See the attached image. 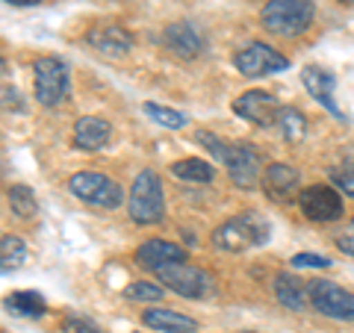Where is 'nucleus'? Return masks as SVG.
<instances>
[{
  "label": "nucleus",
  "mask_w": 354,
  "mask_h": 333,
  "mask_svg": "<svg viewBox=\"0 0 354 333\" xmlns=\"http://www.w3.org/2000/svg\"><path fill=\"white\" fill-rule=\"evenodd\" d=\"M269 236H272V225L260 213H239L234 218H227L225 225H218L209 239H213V245L218 251L242 254V251L266 245Z\"/></svg>",
  "instance_id": "nucleus-1"
},
{
  "label": "nucleus",
  "mask_w": 354,
  "mask_h": 333,
  "mask_svg": "<svg viewBox=\"0 0 354 333\" xmlns=\"http://www.w3.org/2000/svg\"><path fill=\"white\" fill-rule=\"evenodd\" d=\"M316 15V0H266L260 9V24L272 36L295 39L310 30Z\"/></svg>",
  "instance_id": "nucleus-2"
},
{
  "label": "nucleus",
  "mask_w": 354,
  "mask_h": 333,
  "mask_svg": "<svg viewBox=\"0 0 354 333\" xmlns=\"http://www.w3.org/2000/svg\"><path fill=\"white\" fill-rule=\"evenodd\" d=\"M127 213L136 225H160L165 218V198H162V180L157 171H139L130 186Z\"/></svg>",
  "instance_id": "nucleus-3"
},
{
  "label": "nucleus",
  "mask_w": 354,
  "mask_h": 333,
  "mask_svg": "<svg viewBox=\"0 0 354 333\" xmlns=\"http://www.w3.org/2000/svg\"><path fill=\"white\" fill-rule=\"evenodd\" d=\"M68 192L88 207L97 209H115L124 201V189H121L113 177L95 174V171H77L68 177Z\"/></svg>",
  "instance_id": "nucleus-4"
},
{
  "label": "nucleus",
  "mask_w": 354,
  "mask_h": 333,
  "mask_svg": "<svg viewBox=\"0 0 354 333\" xmlns=\"http://www.w3.org/2000/svg\"><path fill=\"white\" fill-rule=\"evenodd\" d=\"M157 280L162 286H169V289L177 292L180 298H189V301H201V298H209L216 292L213 274L207 269H198V265H189V263L165 265V269L157 272Z\"/></svg>",
  "instance_id": "nucleus-5"
},
{
  "label": "nucleus",
  "mask_w": 354,
  "mask_h": 333,
  "mask_svg": "<svg viewBox=\"0 0 354 333\" xmlns=\"http://www.w3.org/2000/svg\"><path fill=\"white\" fill-rule=\"evenodd\" d=\"M32 92L41 106H59L68 95V65L57 57H41L32 65Z\"/></svg>",
  "instance_id": "nucleus-6"
},
{
  "label": "nucleus",
  "mask_w": 354,
  "mask_h": 333,
  "mask_svg": "<svg viewBox=\"0 0 354 333\" xmlns=\"http://www.w3.org/2000/svg\"><path fill=\"white\" fill-rule=\"evenodd\" d=\"M307 292H310V307L316 313L337 321H354V292L342 289L334 280H313L307 283Z\"/></svg>",
  "instance_id": "nucleus-7"
},
{
  "label": "nucleus",
  "mask_w": 354,
  "mask_h": 333,
  "mask_svg": "<svg viewBox=\"0 0 354 333\" xmlns=\"http://www.w3.org/2000/svg\"><path fill=\"white\" fill-rule=\"evenodd\" d=\"M234 65H236V71L245 77H266V74L286 71L290 68V59L266 41H248L242 50H236Z\"/></svg>",
  "instance_id": "nucleus-8"
},
{
  "label": "nucleus",
  "mask_w": 354,
  "mask_h": 333,
  "mask_svg": "<svg viewBox=\"0 0 354 333\" xmlns=\"http://www.w3.org/2000/svg\"><path fill=\"white\" fill-rule=\"evenodd\" d=\"M227 169V177L234 180V186L239 189H251L257 186V180H263L260 171V153L254 151L251 145H242V142H234V145H225V151H221V160Z\"/></svg>",
  "instance_id": "nucleus-9"
},
{
  "label": "nucleus",
  "mask_w": 354,
  "mask_h": 333,
  "mask_svg": "<svg viewBox=\"0 0 354 333\" xmlns=\"http://www.w3.org/2000/svg\"><path fill=\"white\" fill-rule=\"evenodd\" d=\"M298 209L310 221H337L342 218V198L337 189L330 186H307L304 192H298Z\"/></svg>",
  "instance_id": "nucleus-10"
},
{
  "label": "nucleus",
  "mask_w": 354,
  "mask_h": 333,
  "mask_svg": "<svg viewBox=\"0 0 354 333\" xmlns=\"http://www.w3.org/2000/svg\"><path fill=\"white\" fill-rule=\"evenodd\" d=\"M133 263L145 272L157 274L165 265H174V263H186V248L183 245H174V242H165V239H148L142 242L133 254Z\"/></svg>",
  "instance_id": "nucleus-11"
},
{
  "label": "nucleus",
  "mask_w": 354,
  "mask_h": 333,
  "mask_svg": "<svg viewBox=\"0 0 354 333\" xmlns=\"http://www.w3.org/2000/svg\"><path fill=\"white\" fill-rule=\"evenodd\" d=\"M301 83H304V88L310 92V97H316V101L322 104L330 115L339 118V121H348L346 113H342V109L337 106V101H334L337 77L330 74L328 68H319V65H304V68H301Z\"/></svg>",
  "instance_id": "nucleus-12"
},
{
  "label": "nucleus",
  "mask_w": 354,
  "mask_h": 333,
  "mask_svg": "<svg viewBox=\"0 0 354 333\" xmlns=\"http://www.w3.org/2000/svg\"><path fill=\"white\" fill-rule=\"evenodd\" d=\"M234 113L239 118H245V121H254L257 127H272V124L278 127L281 106L274 104V97L266 95V92H245L234 101Z\"/></svg>",
  "instance_id": "nucleus-13"
},
{
  "label": "nucleus",
  "mask_w": 354,
  "mask_h": 333,
  "mask_svg": "<svg viewBox=\"0 0 354 333\" xmlns=\"http://www.w3.org/2000/svg\"><path fill=\"white\" fill-rule=\"evenodd\" d=\"M162 44L180 59H195V57H201V50H204L201 32H198L192 24H186V21H177V24L165 27Z\"/></svg>",
  "instance_id": "nucleus-14"
},
{
  "label": "nucleus",
  "mask_w": 354,
  "mask_h": 333,
  "mask_svg": "<svg viewBox=\"0 0 354 333\" xmlns=\"http://www.w3.org/2000/svg\"><path fill=\"white\" fill-rule=\"evenodd\" d=\"M86 41L101 53V57H109V59H121L127 57L130 48H133V39L124 27H115V24H104V27H95L92 32L86 36Z\"/></svg>",
  "instance_id": "nucleus-15"
},
{
  "label": "nucleus",
  "mask_w": 354,
  "mask_h": 333,
  "mask_svg": "<svg viewBox=\"0 0 354 333\" xmlns=\"http://www.w3.org/2000/svg\"><path fill=\"white\" fill-rule=\"evenodd\" d=\"M109 136H113L109 121L97 118V115H83L74 121L71 139H74V148H80V151H101L109 142Z\"/></svg>",
  "instance_id": "nucleus-16"
},
{
  "label": "nucleus",
  "mask_w": 354,
  "mask_h": 333,
  "mask_svg": "<svg viewBox=\"0 0 354 333\" xmlns=\"http://www.w3.org/2000/svg\"><path fill=\"white\" fill-rule=\"evenodd\" d=\"M263 192L272 198V201H286V198L295 195L298 189V171L286 162H272L269 169H263Z\"/></svg>",
  "instance_id": "nucleus-17"
},
{
  "label": "nucleus",
  "mask_w": 354,
  "mask_h": 333,
  "mask_svg": "<svg viewBox=\"0 0 354 333\" xmlns=\"http://www.w3.org/2000/svg\"><path fill=\"white\" fill-rule=\"evenodd\" d=\"M272 289H274V298H278L286 310H292V313H301V310L310 304L307 283L298 280V274H292V272H278L274 274Z\"/></svg>",
  "instance_id": "nucleus-18"
},
{
  "label": "nucleus",
  "mask_w": 354,
  "mask_h": 333,
  "mask_svg": "<svg viewBox=\"0 0 354 333\" xmlns=\"http://www.w3.org/2000/svg\"><path fill=\"white\" fill-rule=\"evenodd\" d=\"M142 325L153 327L157 333H195L198 330L195 318L177 313V310H165V307L145 310V313H142Z\"/></svg>",
  "instance_id": "nucleus-19"
},
{
  "label": "nucleus",
  "mask_w": 354,
  "mask_h": 333,
  "mask_svg": "<svg viewBox=\"0 0 354 333\" xmlns=\"http://www.w3.org/2000/svg\"><path fill=\"white\" fill-rule=\"evenodd\" d=\"M171 174L177 177V180H186V183H209L216 177V169L207 160L186 157V160L171 162Z\"/></svg>",
  "instance_id": "nucleus-20"
},
{
  "label": "nucleus",
  "mask_w": 354,
  "mask_h": 333,
  "mask_svg": "<svg viewBox=\"0 0 354 333\" xmlns=\"http://www.w3.org/2000/svg\"><path fill=\"white\" fill-rule=\"evenodd\" d=\"M3 307L9 313L15 316H24V318H41L48 313V304H44V298L36 295V292H12L3 301Z\"/></svg>",
  "instance_id": "nucleus-21"
},
{
  "label": "nucleus",
  "mask_w": 354,
  "mask_h": 333,
  "mask_svg": "<svg viewBox=\"0 0 354 333\" xmlns=\"http://www.w3.org/2000/svg\"><path fill=\"white\" fill-rule=\"evenodd\" d=\"M6 201L12 207V213L18 218H36L39 216V204H36V195H32V189L18 183V186H9L6 189Z\"/></svg>",
  "instance_id": "nucleus-22"
},
{
  "label": "nucleus",
  "mask_w": 354,
  "mask_h": 333,
  "mask_svg": "<svg viewBox=\"0 0 354 333\" xmlns=\"http://www.w3.org/2000/svg\"><path fill=\"white\" fill-rule=\"evenodd\" d=\"M278 130H281V136L286 142H301L304 139V133H307V118L298 113L295 106H281V113H278Z\"/></svg>",
  "instance_id": "nucleus-23"
},
{
  "label": "nucleus",
  "mask_w": 354,
  "mask_h": 333,
  "mask_svg": "<svg viewBox=\"0 0 354 333\" xmlns=\"http://www.w3.org/2000/svg\"><path fill=\"white\" fill-rule=\"evenodd\" d=\"M27 260V248L24 242H21L18 236H12V233H6L3 239H0V263H3V274H9L12 269H18L21 263Z\"/></svg>",
  "instance_id": "nucleus-24"
},
{
  "label": "nucleus",
  "mask_w": 354,
  "mask_h": 333,
  "mask_svg": "<svg viewBox=\"0 0 354 333\" xmlns=\"http://www.w3.org/2000/svg\"><path fill=\"white\" fill-rule=\"evenodd\" d=\"M142 109H145V115L153 118L157 124L162 127H169V130H180L186 127V115L183 113H177V109H169V106H162V104H142Z\"/></svg>",
  "instance_id": "nucleus-25"
},
{
  "label": "nucleus",
  "mask_w": 354,
  "mask_h": 333,
  "mask_svg": "<svg viewBox=\"0 0 354 333\" xmlns=\"http://www.w3.org/2000/svg\"><path fill=\"white\" fill-rule=\"evenodd\" d=\"M124 298H130V301H160L162 298V286L157 283H151V280H136V283H130L127 289H124Z\"/></svg>",
  "instance_id": "nucleus-26"
},
{
  "label": "nucleus",
  "mask_w": 354,
  "mask_h": 333,
  "mask_svg": "<svg viewBox=\"0 0 354 333\" xmlns=\"http://www.w3.org/2000/svg\"><path fill=\"white\" fill-rule=\"evenodd\" d=\"M330 180L337 183L339 192H346L354 198V160H346L337 169H330Z\"/></svg>",
  "instance_id": "nucleus-27"
},
{
  "label": "nucleus",
  "mask_w": 354,
  "mask_h": 333,
  "mask_svg": "<svg viewBox=\"0 0 354 333\" xmlns=\"http://www.w3.org/2000/svg\"><path fill=\"white\" fill-rule=\"evenodd\" d=\"M290 265L292 269H330V260L322 254H295Z\"/></svg>",
  "instance_id": "nucleus-28"
},
{
  "label": "nucleus",
  "mask_w": 354,
  "mask_h": 333,
  "mask_svg": "<svg viewBox=\"0 0 354 333\" xmlns=\"http://www.w3.org/2000/svg\"><path fill=\"white\" fill-rule=\"evenodd\" d=\"M62 333H104L97 325H92L88 318H80V316H68L62 321Z\"/></svg>",
  "instance_id": "nucleus-29"
},
{
  "label": "nucleus",
  "mask_w": 354,
  "mask_h": 333,
  "mask_svg": "<svg viewBox=\"0 0 354 333\" xmlns=\"http://www.w3.org/2000/svg\"><path fill=\"white\" fill-rule=\"evenodd\" d=\"M195 139L201 142V145H204L209 153H213L216 160H221V151H225V142H221L218 136H213V133H209V130H198V136H195Z\"/></svg>",
  "instance_id": "nucleus-30"
},
{
  "label": "nucleus",
  "mask_w": 354,
  "mask_h": 333,
  "mask_svg": "<svg viewBox=\"0 0 354 333\" xmlns=\"http://www.w3.org/2000/svg\"><path fill=\"white\" fill-rule=\"evenodd\" d=\"M18 97H21V95L15 92V88L3 86V109H6V113H9V109H24V104H21Z\"/></svg>",
  "instance_id": "nucleus-31"
},
{
  "label": "nucleus",
  "mask_w": 354,
  "mask_h": 333,
  "mask_svg": "<svg viewBox=\"0 0 354 333\" xmlns=\"http://www.w3.org/2000/svg\"><path fill=\"white\" fill-rule=\"evenodd\" d=\"M337 245H339V251H346V254H351V257H354V239L351 236H339Z\"/></svg>",
  "instance_id": "nucleus-32"
},
{
  "label": "nucleus",
  "mask_w": 354,
  "mask_h": 333,
  "mask_svg": "<svg viewBox=\"0 0 354 333\" xmlns=\"http://www.w3.org/2000/svg\"><path fill=\"white\" fill-rule=\"evenodd\" d=\"M3 3H9V6H39V3H44V0H3Z\"/></svg>",
  "instance_id": "nucleus-33"
},
{
  "label": "nucleus",
  "mask_w": 354,
  "mask_h": 333,
  "mask_svg": "<svg viewBox=\"0 0 354 333\" xmlns=\"http://www.w3.org/2000/svg\"><path fill=\"white\" fill-rule=\"evenodd\" d=\"M339 3H348V6H354V0H339Z\"/></svg>",
  "instance_id": "nucleus-34"
},
{
  "label": "nucleus",
  "mask_w": 354,
  "mask_h": 333,
  "mask_svg": "<svg viewBox=\"0 0 354 333\" xmlns=\"http://www.w3.org/2000/svg\"><path fill=\"white\" fill-rule=\"evenodd\" d=\"M242 333H254V330H242Z\"/></svg>",
  "instance_id": "nucleus-35"
},
{
  "label": "nucleus",
  "mask_w": 354,
  "mask_h": 333,
  "mask_svg": "<svg viewBox=\"0 0 354 333\" xmlns=\"http://www.w3.org/2000/svg\"><path fill=\"white\" fill-rule=\"evenodd\" d=\"M351 227H354V221H351Z\"/></svg>",
  "instance_id": "nucleus-36"
}]
</instances>
